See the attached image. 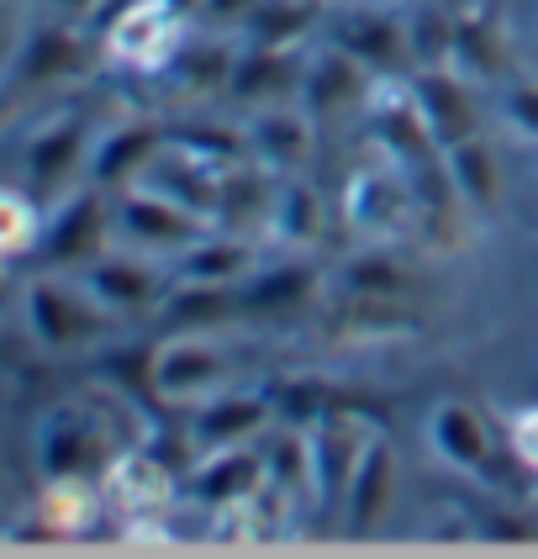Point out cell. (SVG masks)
Segmentation results:
<instances>
[{
  "mask_svg": "<svg viewBox=\"0 0 538 559\" xmlns=\"http://www.w3.org/2000/svg\"><path fill=\"white\" fill-rule=\"evenodd\" d=\"M122 317L106 311L95 301V290L85 280H69L59 270H43L22 290V328L32 333V343L43 354H80V348H95V343L111 338Z\"/></svg>",
  "mask_w": 538,
  "mask_h": 559,
  "instance_id": "1",
  "label": "cell"
},
{
  "mask_svg": "<svg viewBox=\"0 0 538 559\" xmlns=\"http://www.w3.org/2000/svg\"><path fill=\"white\" fill-rule=\"evenodd\" d=\"M338 217L359 243H402L411 222H422L407 164H396L391 154H380L375 164H359L338 190Z\"/></svg>",
  "mask_w": 538,
  "mask_h": 559,
  "instance_id": "2",
  "label": "cell"
},
{
  "mask_svg": "<svg viewBox=\"0 0 538 559\" xmlns=\"http://www.w3.org/2000/svg\"><path fill=\"white\" fill-rule=\"evenodd\" d=\"M186 22L169 0H117V11L100 22V48L106 59L127 74H169L180 48H186Z\"/></svg>",
  "mask_w": 538,
  "mask_h": 559,
  "instance_id": "3",
  "label": "cell"
},
{
  "mask_svg": "<svg viewBox=\"0 0 538 559\" xmlns=\"http://www.w3.org/2000/svg\"><path fill=\"white\" fill-rule=\"evenodd\" d=\"M111 190L85 186L63 195L48 217V233L37 243V270H59V275H85L95 259L106 253L117 233V201H106Z\"/></svg>",
  "mask_w": 538,
  "mask_h": 559,
  "instance_id": "4",
  "label": "cell"
},
{
  "mask_svg": "<svg viewBox=\"0 0 538 559\" xmlns=\"http://www.w3.org/2000/svg\"><path fill=\"white\" fill-rule=\"evenodd\" d=\"M232 385V354L227 343L212 333H175V338L154 343V370H148V391L158 402L201 406Z\"/></svg>",
  "mask_w": 538,
  "mask_h": 559,
  "instance_id": "5",
  "label": "cell"
},
{
  "mask_svg": "<svg viewBox=\"0 0 538 559\" xmlns=\"http://www.w3.org/2000/svg\"><path fill=\"white\" fill-rule=\"evenodd\" d=\"M91 117H53L22 143V186L43 206H53L63 195H74L80 180H91Z\"/></svg>",
  "mask_w": 538,
  "mask_h": 559,
  "instance_id": "6",
  "label": "cell"
},
{
  "mask_svg": "<svg viewBox=\"0 0 538 559\" xmlns=\"http://www.w3.org/2000/svg\"><path fill=\"white\" fill-rule=\"evenodd\" d=\"M307 433H312V507L316 512H344L348 480L364 460L370 438L380 433V423L364 412H348V406H327Z\"/></svg>",
  "mask_w": 538,
  "mask_h": 559,
  "instance_id": "7",
  "label": "cell"
},
{
  "mask_svg": "<svg viewBox=\"0 0 538 559\" xmlns=\"http://www.w3.org/2000/svg\"><path fill=\"white\" fill-rule=\"evenodd\" d=\"M428 443L449 469L470 475L491 491H506V460H502V443H497V428L486 423V412L459 396H449L428 412Z\"/></svg>",
  "mask_w": 538,
  "mask_h": 559,
  "instance_id": "8",
  "label": "cell"
},
{
  "mask_svg": "<svg viewBox=\"0 0 538 559\" xmlns=\"http://www.w3.org/2000/svg\"><path fill=\"white\" fill-rule=\"evenodd\" d=\"M117 233H122L132 249L175 259V253H186L195 238H206L212 222L201 217V212H190V206H180L175 195H164V190L138 180V186L117 190Z\"/></svg>",
  "mask_w": 538,
  "mask_h": 559,
  "instance_id": "9",
  "label": "cell"
},
{
  "mask_svg": "<svg viewBox=\"0 0 538 559\" xmlns=\"http://www.w3.org/2000/svg\"><path fill=\"white\" fill-rule=\"evenodd\" d=\"M85 285L95 290V301L106 311H117V317H154L164 311V301L175 296V270H169V259L154 264V253H100L91 270H85Z\"/></svg>",
  "mask_w": 538,
  "mask_h": 559,
  "instance_id": "10",
  "label": "cell"
},
{
  "mask_svg": "<svg viewBox=\"0 0 538 559\" xmlns=\"http://www.w3.org/2000/svg\"><path fill=\"white\" fill-rule=\"evenodd\" d=\"M85 63H91V48H85V32L74 27V16L37 22V27L16 43V53H11V95L80 80Z\"/></svg>",
  "mask_w": 538,
  "mask_h": 559,
  "instance_id": "11",
  "label": "cell"
},
{
  "mask_svg": "<svg viewBox=\"0 0 538 559\" xmlns=\"http://www.w3.org/2000/svg\"><path fill=\"white\" fill-rule=\"evenodd\" d=\"M480 80H470L465 69L454 63H433V69H411V91H417V106L433 127L439 148H454L465 138H480Z\"/></svg>",
  "mask_w": 538,
  "mask_h": 559,
  "instance_id": "12",
  "label": "cell"
},
{
  "mask_svg": "<svg viewBox=\"0 0 538 559\" xmlns=\"http://www.w3.org/2000/svg\"><path fill=\"white\" fill-rule=\"evenodd\" d=\"M270 417H280V406H275V391H217V396H206V402L190 412V438H195V449H201V460L206 454H222V449H243L253 438L270 428Z\"/></svg>",
  "mask_w": 538,
  "mask_h": 559,
  "instance_id": "13",
  "label": "cell"
},
{
  "mask_svg": "<svg viewBox=\"0 0 538 559\" xmlns=\"http://www.w3.org/2000/svg\"><path fill=\"white\" fill-rule=\"evenodd\" d=\"M285 175L270 169L264 158H238L222 169V190H217V227L227 233H243V238H270V217H275V201H280Z\"/></svg>",
  "mask_w": 538,
  "mask_h": 559,
  "instance_id": "14",
  "label": "cell"
},
{
  "mask_svg": "<svg viewBox=\"0 0 538 559\" xmlns=\"http://www.w3.org/2000/svg\"><path fill=\"white\" fill-rule=\"evenodd\" d=\"M243 322H296L322 290V270L312 259H285V264H259L243 285Z\"/></svg>",
  "mask_w": 538,
  "mask_h": 559,
  "instance_id": "15",
  "label": "cell"
},
{
  "mask_svg": "<svg viewBox=\"0 0 538 559\" xmlns=\"http://www.w3.org/2000/svg\"><path fill=\"white\" fill-rule=\"evenodd\" d=\"M301 80H307V63L296 59V48L249 43V48H238L227 95H232L238 106L264 111V106H280V100H301Z\"/></svg>",
  "mask_w": 538,
  "mask_h": 559,
  "instance_id": "16",
  "label": "cell"
},
{
  "mask_svg": "<svg viewBox=\"0 0 538 559\" xmlns=\"http://www.w3.org/2000/svg\"><path fill=\"white\" fill-rule=\"evenodd\" d=\"M396 480H402V465H396V449L391 438L375 433L364 460L348 480V497H344V533L348 538H370L380 533V523L391 518V501H396Z\"/></svg>",
  "mask_w": 538,
  "mask_h": 559,
  "instance_id": "17",
  "label": "cell"
},
{
  "mask_svg": "<svg viewBox=\"0 0 538 559\" xmlns=\"http://www.w3.org/2000/svg\"><path fill=\"white\" fill-rule=\"evenodd\" d=\"M164 143H169V127L148 122V117H127V122L106 127L95 138V154H91V186L122 190L132 180H143V169L158 158Z\"/></svg>",
  "mask_w": 538,
  "mask_h": 559,
  "instance_id": "18",
  "label": "cell"
},
{
  "mask_svg": "<svg viewBox=\"0 0 538 559\" xmlns=\"http://www.w3.org/2000/svg\"><path fill=\"white\" fill-rule=\"evenodd\" d=\"M249 148L253 158H264L270 169L280 175H301L312 164L316 148V122L301 100H280V106H264L249 122Z\"/></svg>",
  "mask_w": 538,
  "mask_h": 559,
  "instance_id": "19",
  "label": "cell"
},
{
  "mask_svg": "<svg viewBox=\"0 0 538 559\" xmlns=\"http://www.w3.org/2000/svg\"><path fill=\"white\" fill-rule=\"evenodd\" d=\"M370 85H375V74L364 69V63L344 53L338 43L322 53V59L307 63V80H301V106L312 111V122H333L338 111L348 106H364L370 100Z\"/></svg>",
  "mask_w": 538,
  "mask_h": 559,
  "instance_id": "20",
  "label": "cell"
},
{
  "mask_svg": "<svg viewBox=\"0 0 538 559\" xmlns=\"http://www.w3.org/2000/svg\"><path fill=\"white\" fill-rule=\"evenodd\" d=\"M270 486V465H264V454L243 443V449H222V454H206L201 465L186 475V491L201 507H232V501H249L259 497Z\"/></svg>",
  "mask_w": 538,
  "mask_h": 559,
  "instance_id": "21",
  "label": "cell"
},
{
  "mask_svg": "<svg viewBox=\"0 0 538 559\" xmlns=\"http://www.w3.org/2000/svg\"><path fill=\"white\" fill-rule=\"evenodd\" d=\"M169 270H175V280H190V285H243L259 270V249H253V238H243V233L212 227L186 253H175Z\"/></svg>",
  "mask_w": 538,
  "mask_h": 559,
  "instance_id": "22",
  "label": "cell"
},
{
  "mask_svg": "<svg viewBox=\"0 0 538 559\" xmlns=\"http://www.w3.org/2000/svg\"><path fill=\"white\" fill-rule=\"evenodd\" d=\"M338 48H344V53H354V59L375 74V80H380V74H407V69H417V63H411L407 22L380 16V11L344 16V22H338Z\"/></svg>",
  "mask_w": 538,
  "mask_h": 559,
  "instance_id": "23",
  "label": "cell"
},
{
  "mask_svg": "<svg viewBox=\"0 0 538 559\" xmlns=\"http://www.w3.org/2000/svg\"><path fill=\"white\" fill-rule=\"evenodd\" d=\"M454 69H465L470 80H512V48L502 37V22L491 5H465L454 16Z\"/></svg>",
  "mask_w": 538,
  "mask_h": 559,
  "instance_id": "24",
  "label": "cell"
},
{
  "mask_svg": "<svg viewBox=\"0 0 538 559\" xmlns=\"http://www.w3.org/2000/svg\"><path fill=\"white\" fill-rule=\"evenodd\" d=\"M443 164H449V180H454L459 201H465L470 212L491 217V212L502 206L506 175H502L497 148L486 143V132H480V138H465V143H454V148H443Z\"/></svg>",
  "mask_w": 538,
  "mask_h": 559,
  "instance_id": "25",
  "label": "cell"
},
{
  "mask_svg": "<svg viewBox=\"0 0 538 559\" xmlns=\"http://www.w3.org/2000/svg\"><path fill=\"white\" fill-rule=\"evenodd\" d=\"M322 233H327V206H322L316 186L301 175H285L275 217H270V238L285 249H312V243H322Z\"/></svg>",
  "mask_w": 538,
  "mask_h": 559,
  "instance_id": "26",
  "label": "cell"
},
{
  "mask_svg": "<svg viewBox=\"0 0 538 559\" xmlns=\"http://www.w3.org/2000/svg\"><path fill=\"white\" fill-rule=\"evenodd\" d=\"M232 63H238V48H232V43H222V37L217 43L186 37V48H180V59L169 69V80H175L180 95H212V91H227Z\"/></svg>",
  "mask_w": 538,
  "mask_h": 559,
  "instance_id": "27",
  "label": "cell"
},
{
  "mask_svg": "<svg viewBox=\"0 0 538 559\" xmlns=\"http://www.w3.org/2000/svg\"><path fill=\"white\" fill-rule=\"evenodd\" d=\"M0 222H5V233H0L5 259H11V264H16V259H37V243H43V233H48V206H43L22 180L5 186V195H0Z\"/></svg>",
  "mask_w": 538,
  "mask_h": 559,
  "instance_id": "28",
  "label": "cell"
},
{
  "mask_svg": "<svg viewBox=\"0 0 538 559\" xmlns=\"http://www.w3.org/2000/svg\"><path fill=\"white\" fill-rule=\"evenodd\" d=\"M312 22H316V0H259V11L249 16V37L253 43L296 48Z\"/></svg>",
  "mask_w": 538,
  "mask_h": 559,
  "instance_id": "29",
  "label": "cell"
},
{
  "mask_svg": "<svg viewBox=\"0 0 538 559\" xmlns=\"http://www.w3.org/2000/svg\"><path fill=\"white\" fill-rule=\"evenodd\" d=\"M411 37V63L417 69H433V63H454V16L443 5H422L407 22Z\"/></svg>",
  "mask_w": 538,
  "mask_h": 559,
  "instance_id": "30",
  "label": "cell"
},
{
  "mask_svg": "<svg viewBox=\"0 0 538 559\" xmlns=\"http://www.w3.org/2000/svg\"><path fill=\"white\" fill-rule=\"evenodd\" d=\"M502 111L506 122L517 127L523 138H534L538 143V80H528V74H512L502 91Z\"/></svg>",
  "mask_w": 538,
  "mask_h": 559,
  "instance_id": "31",
  "label": "cell"
},
{
  "mask_svg": "<svg viewBox=\"0 0 538 559\" xmlns=\"http://www.w3.org/2000/svg\"><path fill=\"white\" fill-rule=\"evenodd\" d=\"M506 454L523 469H538V402L512 412V423H506Z\"/></svg>",
  "mask_w": 538,
  "mask_h": 559,
  "instance_id": "32",
  "label": "cell"
},
{
  "mask_svg": "<svg viewBox=\"0 0 538 559\" xmlns=\"http://www.w3.org/2000/svg\"><path fill=\"white\" fill-rule=\"evenodd\" d=\"M259 11V0H206V16H217L222 27H238Z\"/></svg>",
  "mask_w": 538,
  "mask_h": 559,
  "instance_id": "33",
  "label": "cell"
},
{
  "mask_svg": "<svg viewBox=\"0 0 538 559\" xmlns=\"http://www.w3.org/2000/svg\"><path fill=\"white\" fill-rule=\"evenodd\" d=\"M169 5H175L180 16H195V11H206V0H169Z\"/></svg>",
  "mask_w": 538,
  "mask_h": 559,
  "instance_id": "34",
  "label": "cell"
}]
</instances>
